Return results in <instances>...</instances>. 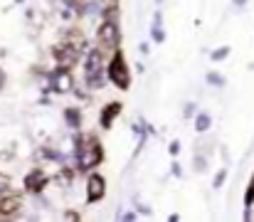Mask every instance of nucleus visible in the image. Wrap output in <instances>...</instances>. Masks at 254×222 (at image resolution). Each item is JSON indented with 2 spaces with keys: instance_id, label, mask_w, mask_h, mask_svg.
I'll return each mask as SVG.
<instances>
[{
  "instance_id": "obj_13",
  "label": "nucleus",
  "mask_w": 254,
  "mask_h": 222,
  "mask_svg": "<svg viewBox=\"0 0 254 222\" xmlns=\"http://www.w3.org/2000/svg\"><path fill=\"white\" fill-rule=\"evenodd\" d=\"M153 40H156V42H163V40H166V35H163L161 25H156V27H153Z\"/></svg>"
},
{
  "instance_id": "obj_11",
  "label": "nucleus",
  "mask_w": 254,
  "mask_h": 222,
  "mask_svg": "<svg viewBox=\"0 0 254 222\" xmlns=\"http://www.w3.org/2000/svg\"><path fill=\"white\" fill-rule=\"evenodd\" d=\"M227 55H230V47H220L217 52H212V60H215V62H220V60H225Z\"/></svg>"
},
{
  "instance_id": "obj_10",
  "label": "nucleus",
  "mask_w": 254,
  "mask_h": 222,
  "mask_svg": "<svg viewBox=\"0 0 254 222\" xmlns=\"http://www.w3.org/2000/svg\"><path fill=\"white\" fill-rule=\"evenodd\" d=\"M64 119H67V124H72L74 129H79V124H82V119H79V111H77V109H67V111H64Z\"/></svg>"
},
{
  "instance_id": "obj_12",
  "label": "nucleus",
  "mask_w": 254,
  "mask_h": 222,
  "mask_svg": "<svg viewBox=\"0 0 254 222\" xmlns=\"http://www.w3.org/2000/svg\"><path fill=\"white\" fill-rule=\"evenodd\" d=\"M207 81L215 84V86H222V84H225V79H222L220 74H207Z\"/></svg>"
},
{
  "instance_id": "obj_16",
  "label": "nucleus",
  "mask_w": 254,
  "mask_h": 222,
  "mask_svg": "<svg viewBox=\"0 0 254 222\" xmlns=\"http://www.w3.org/2000/svg\"><path fill=\"white\" fill-rule=\"evenodd\" d=\"M178 148H180V144L173 141V144H170V155H178Z\"/></svg>"
},
{
  "instance_id": "obj_4",
  "label": "nucleus",
  "mask_w": 254,
  "mask_h": 222,
  "mask_svg": "<svg viewBox=\"0 0 254 222\" xmlns=\"http://www.w3.org/2000/svg\"><path fill=\"white\" fill-rule=\"evenodd\" d=\"M50 79H52V89H55L57 94H67V91H72V86H74L72 72H69L67 67H60V70H55Z\"/></svg>"
},
{
  "instance_id": "obj_6",
  "label": "nucleus",
  "mask_w": 254,
  "mask_h": 222,
  "mask_svg": "<svg viewBox=\"0 0 254 222\" xmlns=\"http://www.w3.org/2000/svg\"><path fill=\"white\" fill-rule=\"evenodd\" d=\"M99 40H101L106 47H116V42H119V30H116V25H114V22H104V25L99 27Z\"/></svg>"
},
{
  "instance_id": "obj_15",
  "label": "nucleus",
  "mask_w": 254,
  "mask_h": 222,
  "mask_svg": "<svg viewBox=\"0 0 254 222\" xmlns=\"http://www.w3.org/2000/svg\"><path fill=\"white\" fill-rule=\"evenodd\" d=\"M225 175H227V170H220V173H217V178H215V188H220V185L225 183Z\"/></svg>"
},
{
  "instance_id": "obj_3",
  "label": "nucleus",
  "mask_w": 254,
  "mask_h": 222,
  "mask_svg": "<svg viewBox=\"0 0 254 222\" xmlns=\"http://www.w3.org/2000/svg\"><path fill=\"white\" fill-rule=\"evenodd\" d=\"M86 81H89V86L101 84V52L99 50H91L86 57Z\"/></svg>"
},
{
  "instance_id": "obj_2",
  "label": "nucleus",
  "mask_w": 254,
  "mask_h": 222,
  "mask_svg": "<svg viewBox=\"0 0 254 222\" xmlns=\"http://www.w3.org/2000/svg\"><path fill=\"white\" fill-rule=\"evenodd\" d=\"M101 163V146L99 144H86L79 148V168L82 170H91Z\"/></svg>"
},
{
  "instance_id": "obj_9",
  "label": "nucleus",
  "mask_w": 254,
  "mask_h": 222,
  "mask_svg": "<svg viewBox=\"0 0 254 222\" xmlns=\"http://www.w3.org/2000/svg\"><path fill=\"white\" fill-rule=\"evenodd\" d=\"M210 124H212L210 114H200V116L195 119V131H197V134H205V131L210 129Z\"/></svg>"
},
{
  "instance_id": "obj_7",
  "label": "nucleus",
  "mask_w": 254,
  "mask_h": 222,
  "mask_svg": "<svg viewBox=\"0 0 254 222\" xmlns=\"http://www.w3.org/2000/svg\"><path fill=\"white\" fill-rule=\"evenodd\" d=\"M119 109H121V104H119V101H114V104H106V106H104V114H101V126H104V129H109V126H111V121L116 119Z\"/></svg>"
},
{
  "instance_id": "obj_14",
  "label": "nucleus",
  "mask_w": 254,
  "mask_h": 222,
  "mask_svg": "<svg viewBox=\"0 0 254 222\" xmlns=\"http://www.w3.org/2000/svg\"><path fill=\"white\" fill-rule=\"evenodd\" d=\"M252 200H254V178H252V185L247 188V195H245V203L247 205H252Z\"/></svg>"
},
{
  "instance_id": "obj_8",
  "label": "nucleus",
  "mask_w": 254,
  "mask_h": 222,
  "mask_svg": "<svg viewBox=\"0 0 254 222\" xmlns=\"http://www.w3.org/2000/svg\"><path fill=\"white\" fill-rule=\"evenodd\" d=\"M45 183H47V178L40 173V170H35V173H30L27 175V180H25V185H27V190H35V193H40L42 188H45Z\"/></svg>"
},
{
  "instance_id": "obj_19",
  "label": "nucleus",
  "mask_w": 254,
  "mask_h": 222,
  "mask_svg": "<svg viewBox=\"0 0 254 222\" xmlns=\"http://www.w3.org/2000/svg\"><path fill=\"white\" fill-rule=\"evenodd\" d=\"M232 2H235V5H245L247 0H232Z\"/></svg>"
},
{
  "instance_id": "obj_20",
  "label": "nucleus",
  "mask_w": 254,
  "mask_h": 222,
  "mask_svg": "<svg viewBox=\"0 0 254 222\" xmlns=\"http://www.w3.org/2000/svg\"><path fill=\"white\" fill-rule=\"evenodd\" d=\"M2 188H5V183H0V193H2Z\"/></svg>"
},
{
  "instance_id": "obj_1",
  "label": "nucleus",
  "mask_w": 254,
  "mask_h": 222,
  "mask_svg": "<svg viewBox=\"0 0 254 222\" xmlns=\"http://www.w3.org/2000/svg\"><path fill=\"white\" fill-rule=\"evenodd\" d=\"M109 79L121 86V89H128V70H126V62H124V55L116 52L114 60H111V67H109Z\"/></svg>"
},
{
  "instance_id": "obj_18",
  "label": "nucleus",
  "mask_w": 254,
  "mask_h": 222,
  "mask_svg": "<svg viewBox=\"0 0 254 222\" xmlns=\"http://www.w3.org/2000/svg\"><path fill=\"white\" fill-rule=\"evenodd\" d=\"M2 84H5V74L0 72V89H2Z\"/></svg>"
},
{
  "instance_id": "obj_5",
  "label": "nucleus",
  "mask_w": 254,
  "mask_h": 222,
  "mask_svg": "<svg viewBox=\"0 0 254 222\" xmlns=\"http://www.w3.org/2000/svg\"><path fill=\"white\" fill-rule=\"evenodd\" d=\"M104 190H106V183H104V178L94 173V175L89 178V183H86V200H89V203H96V200H101V198H104Z\"/></svg>"
},
{
  "instance_id": "obj_17",
  "label": "nucleus",
  "mask_w": 254,
  "mask_h": 222,
  "mask_svg": "<svg viewBox=\"0 0 254 222\" xmlns=\"http://www.w3.org/2000/svg\"><path fill=\"white\" fill-rule=\"evenodd\" d=\"M195 165H197V170H202V168H205V160H202V158H197V160H195Z\"/></svg>"
}]
</instances>
